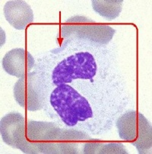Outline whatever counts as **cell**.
Returning a JSON list of instances; mask_svg holds the SVG:
<instances>
[{
  "label": "cell",
  "mask_w": 152,
  "mask_h": 154,
  "mask_svg": "<svg viewBox=\"0 0 152 154\" xmlns=\"http://www.w3.org/2000/svg\"><path fill=\"white\" fill-rule=\"evenodd\" d=\"M34 68L42 88L68 84L111 126L128 103L112 45L66 39L59 47L37 57Z\"/></svg>",
  "instance_id": "cell-1"
},
{
  "label": "cell",
  "mask_w": 152,
  "mask_h": 154,
  "mask_svg": "<svg viewBox=\"0 0 152 154\" xmlns=\"http://www.w3.org/2000/svg\"><path fill=\"white\" fill-rule=\"evenodd\" d=\"M41 89L44 97L43 109L60 127L76 128L95 135L106 133L112 128L87 99L68 84L41 87Z\"/></svg>",
  "instance_id": "cell-2"
},
{
  "label": "cell",
  "mask_w": 152,
  "mask_h": 154,
  "mask_svg": "<svg viewBox=\"0 0 152 154\" xmlns=\"http://www.w3.org/2000/svg\"><path fill=\"white\" fill-rule=\"evenodd\" d=\"M15 135L16 149L30 154L79 153L82 144L93 139L88 134L76 128L36 121L23 124Z\"/></svg>",
  "instance_id": "cell-3"
},
{
  "label": "cell",
  "mask_w": 152,
  "mask_h": 154,
  "mask_svg": "<svg viewBox=\"0 0 152 154\" xmlns=\"http://www.w3.org/2000/svg\"><path fill=\"white\" fill-rule=\"evenodd\" d=\"M119 137L131 143L140 154L151 150V125L142 113L128 110L116 119Z\"/></svg>",
  "instance_id": "cell-4"
},
{
  "label": "cell",
  "mask_w": 152,
  "mask_h": 154,
  "mask_svg": "<svg viewBox=\"0 0 152 154\" xmlns=\"http://www.w3.org/2000/svg\"><path fill=\"white\" fill-rule=\"evenodd\" d=\"M115 33L110 26L97 24L85 16H73L65 21L61 29V35L65 40L74 38L101 45L108 44Z\"/></svg>",
  "instance_id": "cell-5"
},
{
  "label": "cell",
  "mask_w": 152,
  "mask_h": 154,
  "mask_svg": "<svg viewBox=\"0 0 152 154\" xmlns=\"http://www.w3.org/2000/svg\"><path fill=\"white\" fill-rule=\"evenodd\" d=\"M14 97L20 106L29 111L43 109L44 97L35 71L19 78L14 84Z\"/></svg>",
  "instance_id": "cell-6"
},
{
  "label": "cell",
  "mask_w": 152,
  "mask_h": 154,
  "mask_svg": "<svg viewBox=\"0 0 152 154\" xmlns=\"http://www.w3.org/2000/svg\"><path fill=\"white\" fill-rule=\"evenodd\" d=\"M35 62L34 58L25 49L16 48L5 55L2 65L7 73L21 78L30 72L32 68H34Z\"/></svg>",
  "instance_id": "cell-7"
},
{
  "label": "cell",
  "mask_w": 152,
  "mask_h": 154,
  "mask_svg": "<svg viewBox=\"0 0 152 154\" xmlns=\"http://www.w3.org/2000/svg\"><path fill=\"white\" fill-rule=\"evenodd\" d=\"M4 14L8 23L17 30H24L33 21V13L24 1H8L4 6Z\"/></svg>",
  "instance_id": "cell-8"
},
{
  "label": "cell",
  "mask_w": 152,
  "mask_h": 154,
  "mask_svg": "<svg viewBox=\"0 0 152 154\" xmlns=\"http://www.w3.org/2000/svg\"><path fill=\"white\" fill-rule=\"evenodd\" d=\"M25 122V119L20 113L15 112L8 113L4 116L0 122V132L2 140L8 146L15 148L14 137L18 129Z\"/></svg>",
  "instance_id": "cell-9"
},
{
  "label": "cell",
  "mask_w": 152,
  "mask_h": 154,
  "mask_svg": "<svg viewBox=\"0 0 152 154\" xmlns=\"http://www.w3.org/2000/svg\"><path fill=\"white\" fill-rule=\"evenodd\" d=\"M84 154H127L126 149L121 143H103L92 139L83 145Z\"/></svg>",
  "instance_id": "cell-10"
},
{
  "label": "cell",
  "mask_w": 152,
  "mask_h": 154,
  "mask_svg": "<svg viewBox=\"0 0 152 154\" xmlns=\"http://www.w3.org/2000/svg\"><path fill=\"white\" fill-rule=\"evenodd\" d=\"M123 1H107L94 0L92 1V7L97 14L109 21L116 18L122 11Z\"/></svg>",
  "instance_id": "cell-11"
}]
</instances>
